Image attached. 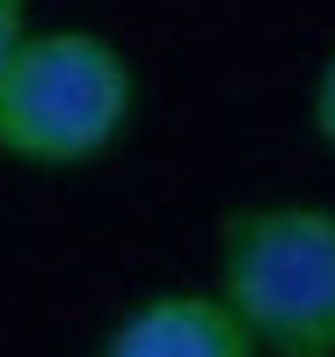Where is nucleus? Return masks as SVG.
<instances>
[{
  "label": "nucleus",
  "mask_w": 335,
  "mask_h": 357,
  "mask_svg": "<svg viewBox=\"0 0 335 357\" xmlns=\"http://www.w3.org/2000/svg\"><path fill=\"white\" fill-rule=\"evenodd\" d=\"M139 117V73L102 29H29L0 66V160L88 168Z\"/></svg>",
  "instance_id": "1"
},
{
  "label": "nucleus",
  "mask_w": 335,
  "mask_h": 357,
  "mask_svg": "<svg viewBox=\"0 0 335 357\" xmlns=\"http://www.w3.org/2000/svg\"><path fill=\"white\" fill-rule=\"evenodd\" d=\"M212 299L241 321L255 357H335V212L248 204L219 226Z\"/></svg>",
  "instance_id": "2"
},
{
  "label": "nucleus",
  "mask_w": 335,
  "mask_h": 357,
  "mask_svg": "<svg viewBox=\"0 0 335 357\" xmlns=\"http://www.w3.org/2000/svg\"><path fill=\"white\" fill-rule=\"evenodd\" d=\"M95 357H255V343L212 291H153L102 335Z\"/></svg>",
  "instance_id": "3"
},
{
  "label": "nucleus",
  "mask_w": 335,
  "mask_h": 357,
  "mask_svg": "<svg viewBox=\"0 0 335 357\" xmlns=\"http://www.w3.org/2000/svg\"><path fill=\"white\" fill-rule=\"evenodd\" d=\"M306 117H313V139L335 153V44L321 59V73H313V95H306Z\"/></svg>",
  "instance_id": "4"
},
{
  "label": "nucleus",
  "mask_w": 335,
  "mask_h": 357,
  "mask_svg": "<svg viewBox=\"0 0 335 357\" xmlns=\"http://www.w3.org/2000/svg\"><path fill=\"white\" fill-rule=\"evenodd\" d=\"M29 37V0H0V66H8V52Z\"/></svg>",
  "instance_id": "5"
}]
</instances>
